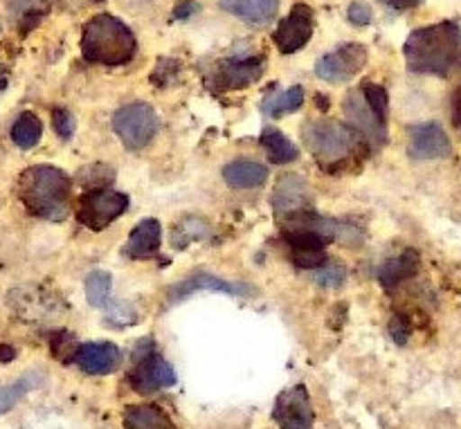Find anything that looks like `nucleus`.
<instances>
[{
    "instance_id": "nucleus-32",
    "label": "nucleus",
    "mask_w": 461,
    "mask_h": 429,
    "mask_svg": "<svg viewBox=\"0 0 461 429\" xmlns=\"http://www.w3.org/2000/svg\"><path fill=\"white\" fill-rule=\"evenodd\" d=\"M52 126L61 139H70L75 135V115L68 108H54L52 111Z\"/></svg>"
},
{
    "instance_id": "nucleus-40",
    "label": "nucleus",
    "mask_w": 461,
    "mask_h": 429,
    "mask_svg": "<svg viewBox=\"0 0 461 429\" xmlns=\"http://www.w3.org/2000/svg\"><path fill=\"white\" fill-rule=\"evenodd\" d=\"M0 76H3V70H0ZM0 85H3V81H0Z\"/></svg>"
},
{
    "instance_id": "nucleus-29",
    "label": "nucleus",
    "mask_w": 461,
    "mask_h": 429,
    "mask_svg": "<svg viewBox=\"0 0 461 429\" xmlns=\"http://www.w3.org/2000/svg\"><path fill=\"white\" fill-rule=\"evenodd\" d=\"M36 385H39V380H34L32 376H23L21 380L14 382V385L0 387V416L12 412V409L21 403L23 396H25L30 389H34Z\"/></svg>"
},
{
    "instance_id": "nucleus-13",
    "label": "nucleus",
    "mask_w": 461,
    "mask_h": 429,
    "mask_svg": "<svg viewBox=\"0 0 461 429\" xmlns=\"http://www.w3.org/2000/svg\"><path fill=\"white\" fill-rule=\"evenodd\" d=\"M313 9L309 4H295L286 18L275 30L273 40L282 54H295L304 48L313 36Z\"/></svg>"
},
{
    "instance_id": "nucleus-1",
    "label": "nucleus",
    "mask_w": 461,
    "mask_h": 429,
    "mask_svg": "<svg viewBox=\"0 0 461 429\" xmlns=\"http://www.w3.org/2000/svg\"><path fill=\"white\" fill-rule=\"evenodd\" d=\"M405 66L414 75L446 76L461 67V27L457 21L419 27L403 45Z\"/></svg>"
},
{
    "instance_id": "nucleus-4",
    "label": "nucleus",
    "mask_w": 461,
    "mask_h": 429,
    "mask_svg": "<svg viewBox=\"0 0 461 429\" xmlns=\"http://www.w3.org/2000/svg\"><path fill=\"white\" fill-rule=\"evenodd\" d=\"M306 148L320 160V165H331V162H342L351 156L358 135L347 124L333 120L309 121L302 130Z\"/></svg>"
},
{
    "instance_id": "nucleus-18",
    "label": "nucleus",
    "mask_w": 461,
    "mask_h": 429,
    "mask_svg": "<svg viewBox=\"0 0 461 429\" xmlns=\"http://www.w3.org/2000/svg\"><path fill=\"white\" fill-rule=\"evenodd\" d=\"M286 241L291 246V261L300 270H318L327 264V241L313 232L291 229L286 232Z\"/></svg>"
},
{
    "instance_id": "nucleus-19",
    "label": "nucleus",
    "mask_w": 461,
    "mask_h": 429,
    "mask_svg": "<svg viewBox=\"0 0 461 429\" xmlns=\"http://www.w3.org/2000/svg\"><path fill=\"white\" fill-rule=\"evenodd\" d=\"M162 243V225L160 220L147 219L138 223L131 232L129 241L124 246V255L131 259H149L160 250Z\"/></svg>"
},
{
    "instance_id": "nucleus-10",
    "label": "nucleus",
    "mask_w": 461,
    "mask_h": 429,
    "mask_svg": "<svg viewBox=\"0 0 461 429\" xmlns=\"http://www.w3.org/2000/svg\"><path fill=\"white\" fill-rule=\"evenodd\" d=\"M345 115L347 121H349V129L354 130L358 138H365L372 147H383V144H385L387 120H383V117L369 106V102L365 99L363 88L347 94Z\"/></svg>"
},
{
    "instance_id": "nucleus-37",
    "label": "nucleus",
    "mask_w": 461,
    "mask_h": 429,
    "mask_svg": "<svg viewBox=\"0 0 461 429\" xmlns=\"http://www.w3.org/2000/svg\"><path fill=\"white\" fill-rule=\"evenodd\" d=\"M381 3L385 4V7L396 9V12H403V9L417 7V4L421 3V0H381Z\"/></svg>"
},
{
    "instance_id": "nucleus-9",
    "label": "nucleus",
    "mask_w": 461,
    "mask_h": 429,
    "mask_svg": "<svg viewBox=\"0 0 461 429\" xmlns=\"http://www.w3.org/2000/svg\"><path fill=\"white\" fill-rule=\"evenodd\" d=\"M131 389L138 394H153V391L169 389L176 385V371L160 353L149 346L142 351V358H135V369L129 373Z\"/></svg>"
},
{
    "instance_id": "nucleus-2",
    "label": "nucleus",
    "mask_w": 461,
    "mask_h": 429,
    "mask_svg": "<svg viewBox=\"0 0 461 429\" xmlns=\"http://www.w3.org/2000/svg\"><path fill=\"white\" fill-rule=\"evenodd\" d=\"M70 178L57 166H30L18 178V198L32 216L43 220L66 219L70 211Z\"/></svg>"
},
{
    "instance_id": "nucleus-7",
    "label": "nucleus",
    "mask_w": 461,
    "mask_h": 429,
    "mask_svg": "<svg viewBox=\"0 0 461 429\" xmlns=\"http://www.w3.org/2000/svg\"><path fill=\"white\" fill-rule=\"evenodd\" d=\"M367 63V48L363 43H345L333 52L324 54L315 63V75L333 85L349 84Z\"/></svg>"
},
{
    "instance_id": "nucleus-39",
    "label": "nucleus",
    "mask_w": 461,
    "mask_h": 429,
    "mask_svg": "<svg viewBox=\"0 0 461 429\" xmlns=\"http://www.w3.org/2000/svg\"><path fill=\"white\" fill-rule=\"evenodd\" d=\"M16 358V349L9 344H0V364H7Z\"/></svg>"
},
{
    "instance_id": "nucleus-20",
    "label": "nucleus",
    "mask_w": 461,
    "mask_h": 429,
    "mask_svg": "<svg viewBox=\"0 0 461 429\" xmlns=\"http://www.w3.org/2000/svg\"><path fill=\"white\" fill-rule=\"evenodd\" d=\"M282 0H221V9L250 25H266L279 12Z\"/></svg>"
},
{
    "instance_id": "nucleus-22",
    "label": "nucleus",
    "mask_w": 461,
    "mask_h": 429,
    "mask_svg": "<svg viewBox=\"0 0 461 429\" xmlns=\"http://www.w3.org/2000/svg\"><path fill=\"white\" fill-rule=\"evenodd\" d=\"M419 264H421V259H419L417 250L401 252L399 256H394V259L381 265V270H378V282H381V286L385 290H392L399 283H403L405 279L414 277L419 270Z\"/></svg>"
},
{
    "instance_id": "nucleus-21",
    "label": "nucleus",
    "mask_w": 461,
    "mask_h": 429,
    "mask_svg": "<svg viewBox=\"0 0 461 429\" xmlns=\"http://www.w3.org/2000/svg\"><path fill=\"white\" fill-rule=\"evenodd\" d=\"M223 180L234 189H257L268 180V166L255 160H234L223 166Z\"/></svg>"
},
{
    "instance_id": "nucleus-23",
    "label": "nucleus",
    "mask_w": 461,
    "mask_h": 429,
    "mask_svg": "<svg viewBox=\"0 0 461 429\" xmlns=\"http://www.w3.org/2000/svg\"><path fill=\"white\" fill-rule=\"evenodd\" d=\"M122 423L124 429H176L169 414L156 405H129Z\"/></svg>"
},
{
    "instance_id": "nucleus-34",
    "label": "nucleus",
    "mask_w": 461,
    "mask_h": 429,
    "mask_svg": "<svg viewBox=\"0 0 461 429\" xmlns=\"http://www.w3.org/2000/svg\"><path fill=\"white\" fill-rule=\"evenodd\" d=\"M135 319H138V315L131 310V306L111 304V308H108L106 322L111 324V326H133Z\"/></svg>"
},
{
    "instance_id": "nucleus-11",
    "label": "nucleus",
    "mask_w": 461,
    "mask_h": 429,
    "mask_svg": "<svg viewBox=\"0 0 461 429\" xmlns=\"http://www.w3.org/2000/svg\"><path fill=\"white\" fill-rule=\"evenodd\" d=\"M264 67V58H225L216 63L214 70L207 72V85L219 93L241 90L259 81Z\"/></svg>"
},
{
    "instance_id": "nucleus-26",
    "label": "nucleus",
    "mask_w": 461,
    "mask_h": 429,
    "mask_svg": "<svg viewBox=\"0 0 461 429\" xmlns=\"http://www.w3.org/2000/svg\"><path fill=\"white\" fill-rule=\"evenodd\" d=\"M111 292H113V277L106 270H93L86 279V297L88 304L97 310L111 308Z\"/></svg>"
},
{
    "instance_id": "nucleus-16",
    "label": "nucleus",
    "mask_w": 461,
    "mask_h": 429,
    "mask_svg": "<svg viewBox=\"0 0 461 429\" xmlns=\"http://www.w3.org/2000/svg\"><path fill=\"white\" fill-rule=\"evenodd\" d=\"M122 353L113 342H88L77 346L72 362L88 376H106L120 367Z\"/></svg>"
},
{
    "instance_id": "nucleus-24",
    "label": "nucleus",
    "mask_w": 461,
    "mask_h": 429,
    "mask_svg": "<svg viewBox=\"0 0 461 429\" xmlns=\"http://www.w3.org/2000/svg\"><path fill=\"white\" fill-rule=\"evenodd\" d=\"M261 144H264L266 153H268V160L273 165H288V162H295L300 157V148L297 144H293L282 130H277L275 126H266L261 130Z\"/></svg>"
},
{
    "instance_id": "nucleus-15",
    "label": "nucleus",
    "mask_w": 461,
    "mask_h": 429,
    "mask_svg": "<svg viewBox=\"0 0 461 429\" xmlns=\"http://www.w3.org/2000/svg\"><path fill=\"white\" fill-rule=\"evenodd\" d=\"M201 290H212V292H223V295H234V297H255L257 290L250 283H239V282H225V279L214 277L210 273H198L194 277L185 279V282L176 283L169 292V304L180 299H187L189 295Z\"/></svg>"
},
{
    "instance_id": "nucleus-14",
    "label": "nucleus",
    "mask_w": 461,
    "mask_h": 429,
    "mask_svg": "<svg viewBox=\"0 0 461 429\" xmlns=\"http://www.w3.org/2000/svg\"><path fill=\"white\" fill-rule=\"evenodd\" d=\"M450 153H453V144L441 124L428 121V124H417L410 129L408 156L412 160H444V157H450Z\"/></svg>"
},
{
    "instance_id": "nucleus-25",
    "label": "nucleus",
    "mask_w": 461,
    "mask_h": 429,
    "mask_svg": "<svg viewBox=\"0 0 461 429\" xmlns=\"http://www.w3.org/2000/svg\"><path fill=\"white\" fill-rule=\"evenodd\" d=\"M210 237L212 228L207 225V220H203L201 216H187V219H183L174 228L171 246H174V250H185V247L192 246L194 241H205V238Z\"/></svg>"
},
{
    "instance_id": "nucleus-31",
    "label": "nucleus",
    "mask_w": 461,
    "mask_h": 429,
    "mask_svg": "<svg viewBox=\"0 0 461 429\" xmlns=\"http://www.w3.org/2000/svg\"><path fill=\"white\" fill-rule=\"evenodd\" d=\"M45 4H48V0H14L12 9L18 21H32V18L43 16Z\"/></svg>"
},
{
    "instance_id": "nucleus-28",
    "label": "nucleus",
    "mask_w": 461,
    "mask_h": 429,
    "mask_svg": "<svg viewBox=\"0 0 461 429\" xmlns=\"http://www.w3.org/2000/svg\"><path fill=\"white\" fill-rule=\"evenodd\" d=\"M302 103H304V85H293V88L284 90L282 94L270 99L266 103V112L270 117H282L288 112H295L297 108H302Z\"/></svg>"
},
{
    "instance_id": "nucleus-33",
    "label": "nucleus",
    "mask_w": 461,
    "mask_h": 429,
    "mask_svg": "<svg viewBox=\"0 0 461 429\" xmlns=\"http://www.w3.org/2000/svg\"><path fill=\"white\" fill-rule=\"evenodd\" d=\"M410 335H412V322H410L408 315H392L390 319V337L396 342V344L403 346L405 342L410 340Z\"/></svg>"
},
{
    "instance_id": "nucleus-38",
    "label": "nucleus",
    "mask_w": 461,
    "mask_h": 429,
    "mask_svg": "<svg viewBox=\"0 0 461 429\" xmlns=\"http://www.w3.org/2000/svg\"><path fill=\"white\" fill-rule=\"evenodd\" d=\"M453 124L457 126L461 133V85L453 94Z\"/></svg>"
},
{
    "instance_id": "nucleus-12",
    "label": "nucleus",
    "mask_w": 461,
    "mask_h": 429,
    "mask_svg": "<svg viewBox=\"0 0 461 429\" xmlns=\"http://www.w3.org/2000/svg\"><path fill=\"white\" fill-rule=\"evenodd\" d=\"M273 418L279 429H313V407H311L309 389L295 385L277 396L273 407Z\"/></svg>"
},
{
    "instance_id": "nucleus-30",
    "label": "nucleus",
    "mask_w": 461,
    "mask_h": 429,
    "mask_svg": "<svg viewBox=\"0 0 461 429\" xmlns=\"http://www.w3.org/2000/svg\"><path fill=\"white\" fill-rule=\"evenodd\" d=\"M313 282L318 283L320 288H340L345 286L347 282V270L345 265H336V264H324L322 268L315 270Z\"/></svg>"
},
{
    "instance_id": "nucleus-36",
    "label": "nucleus",
    "mask_w": 461,
    "mask_h": 429,
    "mask_svg": "<svg viewBox=\"0 0 461 429\" xmlns=\"http://www.w3.org/2000/svg\"><path fill=\"white\" fill-rule=\"evenodd\" d=\"M196 12H198V4L194 3V0H180L174 9V16L178 18V21H187V18H192Z\"/></svg>"
},
{
    "instance_id": "nucleus-3",
    "label": "nucleus",
    "mask_w": 461,
    "mask_h": 429,
    "mask_svg": "<svg viewBox=\"0 0 461 429\" xmlns=\"http://www.w3.org/2000/svg\"><path fill=\"white\" fill-rule=\"evenodd\" d=\"M81 54L86 61L97 63V66H126L138 54V39L133 30L124 25L120 18L111 13H99L84 25Z\"/></svg>"
},
{
    "instance_id": "nucleus-17",
    "label": "nucleus",
    "mask_w": 461,
    "mask_h": 429,
    "mask_svg": "<svg viewBox=\"0 0 461 429\" xmlns=\"http://www.w3.org/2000/svg\"><path fill=\"white\" fill-rule=\"evenodd\" d=\"M270 201L277 216L297 214V211H304L311 202V189L302 175L286 174L277 180Z\"/></svg>"
},
{
    "instance_id": "nucleus-5",
    "label": "nucleus",
    "mask_w": 461,
    "mask_h": 429,
    "mask_svg": "<svg viewBox=\"0 0 461 429\" xmlns=\"http://www.w3.org/2000/svg\"><path fill=\"white\" fill-rule=\"evenodd\" d=\"M113 130H115L117 138L122 139L126 148L138 151V148L151 144V139L158 135L160 117H158V112L149 103H126V106H122L113 115Z\"/></svg>"
},
{
    "instance_id": "nucleus-6",
    "label": "nucleus",
    "mask_w": 461,
    "mask_h": 429,
    "mask_svg": "<svg viewBox=\"0 0 461 429\" xmlns=\"http://www.w3.org/2000/svg\"><path fill=\"white\" fill-rule=\"evenodd\" d=\"M291 229L313 232L327 243L336 241L345 247H358L365 241V234L358 225L349 223V220L327 219V216H318L313 211H297V214L286 216V232Z\"/></svg>"
},
{
    "instance_id": "nucleus-27",
    "label": "nucleus",
    "mask_w": 461,
    "mask_h": 429,
    "mask_svg": "<svg viewBox=\"0 0 461 429\" xmlns=\"http://www.w3.org/2000/svg\"><path fill=\"white\" fill-rule=\"evenodd\" d=\"M41 135H43V124L34 112L25 111L16 117L12 124V142L21 148H32L39 144Z\"/></svg>"
},
{
    "instance_id": "nucleus-8",
    "label": "nucleus",
    "mask_w": 461,
    "mask_h": 429,
    "mask_svg": "<svg viewBox=\"0 0 461 429\" xmlns=\"http://www.w3.org/2000/svg\"><path fill=\"white\" fill-rule=\"evenodd\" d=\"M126 210H129V198L124 193L111 192V189H95L81 198L77 216L86 228L99 232V229L108 228Z\"/></svg>"
},
{
    "instance_id": "nucleus-35",
    "label": "nucleus",
    "mask_w": 461,
    "mask_h": 429,
    "mask_svg": "<svg viewBox=\"0 0 461 429\" xmlns=\"http://www.w3.org/2000/svg\"><path fill=\"white\" fill-rule=\"evenodd\" d=\"M347 18H349L351 25H356V27L369 25L374 18L372 7H369L367 3H363V0H356V3H351L349 9H347Z\"/></svg>"
}]
</instances>
